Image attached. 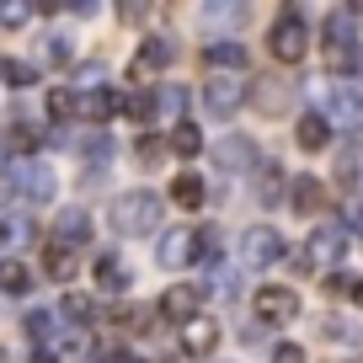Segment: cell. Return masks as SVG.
I'll use <instances>...</instances> for the list:
<instances>
[{
	"label": "cell",
	"mask_w": 363,
	"mask_h": 363,
	"mask_svg": "<svg viewBox=\"0 0 363 363\" xmlns=\"http://www.w3.org/2000/svg\"><path fill=\"white\" fill-rule=\"evenodd\" d=\"M267 48H272V59H284V65H299V59H305L310 33H305V11H299V6H284V11H278V22H272V33H267Z\"/></svg>",
	"instance_id": "cell-1"
},
{
	"label": "cell",
	"mask_w": 363,
	"mask_h": 363,
	"mask_svg": "<svg viewBox=\"0 0 363 363\" xmlns=\"http://www.w3.org/2000/svg\"><path fill=\"white\" fill-rule=\"evenodd\" d=\"M160 225V198L155 193H123L113 203V230L118 235H150Z\"/></svg>",
	"instance_id": "cell-2"
},
{
	"label": "cell",
	"mask_w": 363,
	"mask_h": 363,
	"mask_svg": "<svg viewBox=\"0 0 363 363\" xmlns=\"http://www.w3.org/2000/svg\"><path fill=\"white\" fill-rule=\"evenodd\" d=\"M246 96H251V80L246 75H208L203 80V107L214 118H235L240 107H246Z\"/></svg>",
	"instance_id": "cell-3"
},
{
	"label": "cell",
	"mask_w": 363,
	"mask_h": 363,
	"mask_svg": "<svg viewBox=\"0 0 363 363\" xmlns=\"http://www.w3.org/2000/svg\"><path fill=\"white\" fill-rule=\"evenodd\" d=\"M320 118H326L331 134H358V128H363V96H358L352 86H331Z\"/></svg>",
	"instance_id": "cell-4"
},
{
	"label": "cell",
	"mask_w": 363,
	"mask_h": 363,
	"mask_svg": "<svg viewBox=\"0 0 363 363\" xmlns=\"http://www.w3.org/2000/svg\"><path fill=\"white\" fill-rule=\"evenodd\" d=\"M284 251L289 246L272 225H251L246 235H240V262H246V267H272V262H284Z\"/></svg>",
	"instance_id": "cell-5"
},
{
	"label": "cell",
	"mask_w": 363,
	"mask_h": 363,
	"mask_svg": "<svg viewBox=\"0 0 363 363\" xmlns=\"http://www.w3.org/2000/svg\"><path fill=\"white\" fill-rule=\"evenodd\" d=\"M257 320L262 326H289V320L299 315V294L294 289H284V284H267V289H257Z\"/></svg>",
	"instance_id": "cell-6"
},
{
	"label": "cell",
	"mask_w": 363,
	"mask_h": 363,
	"mask_svg": "<svg viewBox=\"0 0 363 363\" xmlns=\"http://www.w3.org/2000/svg\"><path fill=\"white\" fill-rule=\"evenodd\" d=\"M342 257H347V230H342V225H320L315 235H310V246H305L310 267H320V262H342Z\"/></svg>",
	"instance_id": "cell-7"
},
{
	"label": "cell",
	"mask_w": 363,
	"mask_h": 363,
	"mask_svg": "<svg viewBox=\"0 0 363 363\" xmlns=\"http://www.w3.org/2000/svg\"><path fill=\"white\" fill-rule=\"evenodd\" d=\"M155 257H160V267H187V262H198V230H166Z\"/></svg>",
	"instance_id": "cell-8"
},
{
	"label": "cell",
	"mask_w": 363,
	"mask_h": 363,
	"mask_svg": "<svg viewBox=\"0 0 363 363\" xmlns=\"http://www.w3.org/2000/svg\"><path fill=\"white\" fill-rule=\"evenodd\" d=\"M198 310H203V294H198V289H187V284H177V289H166V294H160V315L177 320V326L198 320Z\"/></svg>",
	"instance_id": "cell-9"
},
{
	"label": "cell",
	"mask_w": 363,
	"mask_h": 363,
	"mask_svg": "<svg viewBox=\"0 0 363 363\" xmlns=\"http://www.w3.org/2000/svg\"><path fill=\"white\" fill-rule=\"evenodd\" d=\"M289 96H294V80H284V75H262V80H251V102H257L262 113H284Z\"/></svg>",
	"instance_id": "cell-10"
},
{
	"label": "cell",
	"mask_w": 363,
	"mask_h": 363,
	"mask_svg": "<svg viewBox=\"0 0 363 363\" xmlns=\"http://www.w3.org/2000/svg\"><path fill=\"white\" fill-rule=\"evenodd\" d=\"M214 347H219V326L208 315H198V320L182 326V352H187V358H208Z\"/></svg>",
	"instance_id": "cell-11"
},
{
	"label": "cell",
	"mask_w": 363,
	"mask_h": 363,
	"mask_svg": "<svg viewBox=\"0 0 363 363\" xmlns=\"http://www.w3.org/2000/svg\"><path fill=\"white\" fill-rule=\"evenodd\" d=\"M203 69H219V75H246V43H208L203 48Z\"/></svg>",
	"instance_id": "cell-12"
},
{
	"label": "cell",
	"mask_w": 363,
	"mask_h": 363,
	"mask_svg": "<svg viewBox=\"0 0 363 363\" xmlns=\"http://www.w3.org/2000/svg\"><path fill=\"white\" fill-rule=\"evenodd\" d=\"M171 54H177V48H171L166 38H145V48H139V59H134V65H128V80H150V75H155L160 65H171Z\"/></svg>",
	"instance_id": "cell-13"
},
{
	"label": "cell",
	"mask_w": 363,
	"mask_h": 363,
	"mask_svg": "<svg viewBox=\"0 0 363 363\" xmlns=\"http://www.w3.org/2000/svg\"><path fill=\"white\" fill-rule=\"evenodd\" d=\"M289 203H294V214H320V208H326V182L294 177L289 182Z\"/></svg>",
	"instance_id": "cell-14"
},
{
	"label": "cell",
	"mask_w": 363,
	"mask_h": 363,
	"mask_svg": "<svg viewBox=\"0 0 363 363\" xmlns=\"http://www.w3.org/2000/svg\"><path fill=\"white\" fill-rule=\"evenodd\" d=\"M214 155H219V166H225V171H251V160H257V150H251V139L230 134L225 145L214 150Z\"/></svg>",
	"instance_id": "cell-15"
},
{
	"label": "cell",
	"mask_w": 363,
	"mask_h": 363,
	"mask_svg": "<svg viewBox=\"0 0 363 363\" xmlns=\"http://www.w3.org/2000/svg\"><path fill=\"white\" fill-rule=\"evenodd\" d=\"M43 272L59 278V284H69V278H75V251H69L65 240H54V246L43 251Z\"/></svg>",
	"instance_id": "cell-16"
},
{
	"label": "cell",
	"mask_w": 363,
	"mask_h": 363,
	"mask_svg": "<svg viewBox=\"0 0 363 363\" xmlns=\"http://www.w3.org/2000/svg\"><path fill=\"white\" fill-rule=\"evenodd\" d=\"M294 139H299V150H310V155H315V150H326L331 145V128H326V118H299V128H294Z\"/></svg>",
	"instance_id": "cell-17"
},
{
	"label": "cell",
	"mask_w": 363,
	"mask_h": 363,
	"mask_svg": "<svg viewBox=\"0 0 363 363\" xmlns=\"http://www.w3.org/2000/svg\"><path fill=\"white\" fill-rule=\"evenodd\" d=\"M171 203H177V208H203V177L182 171V177L171 182Z\"/></svg>",
	"instance_id": "cell-18"
},
{
	"label": "cell",
	"mask_w": 363,
	"mask_h": 363,
	"mask_svg": "<svg viewBox=\"0 0 363 363\" xmlns=\"http://www.w3.org/2000/svg\"><path fill=\"white\" fill-rule=\"evenodd\" d=\"M320 337H326V342H342V347H358V342H363V326H358V320H347V315H326V320H320Z\"/></svg>",
	"instance_id": "cell-19"
},
{
	"label": "cell",
	"mask_w": 363,
	"mask_h": 363,
	"mask_svg": "<svg viewBox=\"0 0 363 363\" xmlns=\"http://www.w3.org/2000/svg\"><path fill=\"white\" fill-rule=\"evenodd\" d=\"M118 113V96L113 91H91V96H80V118H91V123H102V118Z\"/></svg>",
	"instance_id": "cell-20"
},
{
	"label": "cell",
	"mask_w": 363,
	"mask_h": 363,
	"mask_svg": "<svg viewBox=\"0 0 363 363\" xmlns=\"http://www.w3.org/2000/svg\"><path fill=\"white\" fill-rule=\"evenodd\" d=\"M182 107H187V91L182 86H166L155 96V118H166V123H182Z\"/></svg>",
	"instance_id": "cell-21"
},
{
	"label": "cell",
	"mask_w": 363,
	"mask_h": 363,
	"mask_svg": "<svg viewBox=\"0 0 363 363\" xmlns=\"http://www.w3.org/2000/svg\"><path fill=\"white\" fill-rule=\"evenodd\" d=\"M80 113V96L69 86H59V91H48V118H54V123H65V118H75Z\"/></svg>",
	"instance_id": "cell-22"
},
{
	"label": "cell",
	"mask_w": 363,
	"mask_h": 363,
	"mask_svg": "<svg viewBox=\"0 0 363 363\" xmlns=\"http://www.w3.org/2000/svg\"><path fill=\"white\" fill-rule=\"evenodd\" d=\"M166 145L177 150V155H198V150H203V134H198V123H177Z\"/></svg>",
	"instance_id": "cell-23"
},
{
	"label": "cell",
	"mask_w": 363,
	"mask_h": 363,
	"mask_svg": "<svg viewBox=\"0 0 363 363\" xmlns=\"http://www.w3.org/2000/svg\"><path fill=\"white\" fill-rule=\"evenodd\" d=\"M27 284H33V272H27L22 262H0V289H6V294H22Z\"/></svg>",
	"instance_id": "cell-24"
},
{
	"label": "cell",
	"mask_w": 363,
	"mask_h": 363,
	"mask_svg": "<svg viewBox=\"0 0 363 363\" xmlns=\"http://www.w3.org/2000/svg\"><path fill=\"white\" fill-rule=\"evenodd\" d=\"M166 139H160V134H145V139H139V145H134V155H139V166H160V160H166Z\"/></svg>",
	"instance_id": "cell-25"
},
{
	"label": "cell",
	"mask_w": 363,
	"mask_h": 363,
	"mask_svg": "<svg viewBox=\"0 0 363 363\" xmlns=\"http://www.w3.org/2000/svg\"><path fill=\"white\" fill-rule=\"evenodd\" d=\"M96 284H102V289H123V284H128L123 262H118V257H102V262H96Z\"/></svg>",
	"instance_id": "cell-26"
},
{
	"label": "cell",
	"mask_w": 363,
	"mask_h": 363,
	"mask_svg": "<svg viewBox=\"0 0 363 363\" xmlns=\"http://www.w3.org/2000/svg\"><path fill=\"white\" fill-rule=\"evenodd\" d=\"M86 214H80V208H75V214H65V219H59V235H65V246H69V240H86Z\"/></svg>",
	"instance_id": "cell-27"
},
{
	"label": "cell",
	"mask_w": 363,
	"mask_h": 363,
	"mask_svg": "<svg viewBox=\"0 0 363 363\" xmlns=\"http://www.w3.org/2000/svg\"><path fill=\"white\" fill-rule=\"evenodd\" d=\"M214 257H219V230L208 225V230H198V262H208V267H214Z\"/></svg>",
	"instance_id": "cell-28"
},
{
	"label": "cell",
	"mask_w": 363,
	"mask_h": 363,
	"mask_svg": "<svg viewBox=\"0 0 363 363\" xmlns=\"http://www.w3.org/2000/svg\"><path fill=\"white\" fill-rule=\"evenodd\" d=\"M0 75L11 80V86H27V80H33V65H22V59H6V65H0Z\"/></svg>",
	"instance_id": "cell-29"
},
{
	"label": "cell",
	"mask_w": 363,
	"mask_h": 363,
	"mask_svg": "<svg viewBox=\"0 0 363 363\" xmlns=\"http://www.w3.org/2000/svg\"><path fill=\"white\" fill-rule=\"evenodd\" d=\"M203 16H208V22H240L246 6H203Z\"/></svg>",
	"instance_id": "cell-30"
},
{
	"label": "cell",
	"mask_w": 363,
	"mask_h": 363,
	"mask_svg": "<svg viewBox=\"0 0 363 363\" xmlns=\"http://www.w3.org/2000/svg\"><path fill=\"white\" fill-rule=\"evenodd\" d=\"M326 294H352V278L347 272H326Z\"/></svg>",
	"instance_id": "cell-31"
},
{
	"label": "cell",
	"mask_w": 363,
	"mask_h": 363,
	"mask_svg": "<svg viewBox=\"0 0 363 363\" xmlns=\"http://www.w3.org/2000/svg\"><path fill=\"white\" fill-rule=\"evenodd\" d=\"M65 315H75V320H86V315H91V299H80V294H69V299H65Z\"/></svg>",
	"instance_id": "cell-32"
},
{
	"label": "cell",
	"mask_w": 363,
	"mask_h": 363,
	"mask_svg": "<svg viewBox=\"0 0 363 363\" xmlns=\"http://www.w3.org/2000/svg\"><path fill=\"white\" fill-rule=\"evenodd\" d=\"M272 363H305V352H299V347H294V342H284V347L272 352Z\"/></svg>",
	"instance_id": "cell-33"
},
{
	"label": "cell",
	"mask_w": 363,
	"mask_h": 363,
	"mask_svg": "<svg viewBox=\"0 0 363 363\" xmlns=\"http://www.w3.org/2000/svg\"><path fill=\"white\" fill-rule=\"evenodd\" d=\"M118 16H123V22H145V16H150V6H123Z\"/></svg>",
	"instance_id": "cell-34"
},
{
	"label": "cell",
	"mask_w": 363,
	"mask_h": 363,
	"mask_svg": "<svg viewBox=\"0 0 363 363\" xmlns=\"http://www.w3.org/2000/svg\"><path fill=\"white\" fill-rule=\"evenodd\" d=\"M33 363H59V358H54V352H33Z\"/></svg>",
	"instance_id": "cell-35"
},
{
	"label": "cell",
	"mask_w": 363,
	"mask_h": 363,
	"mask_svg": "<svg viewBox=\"0 0 363 363\" xmlns=\"http://www.w3.org/2000/svg\"><path fill=\"white\" fill-rule=\"evenodd\" d=\"M352 299H358V305H363V284H352Z\"/></svg>",
	"instance_id": "cell-36"
}]
</instances>
